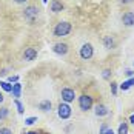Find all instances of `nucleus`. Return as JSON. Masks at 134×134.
<instances>
[{"label":"nucleus","instance_id":"9","mask_svg":"<svg viewBox=\"0 0 134 134\" xmlns=\"http://www.w3.org/2000/svg\"><path fill=\"white\" fill-rule=\"evenodd\" d=\"M122 20H123V23H125L126 26H131V25H134V14H133V13H126V14H123Z\"/></svg>","mask_w":134,"mask_h":134},{"label":"nucleus","instance_id":"4","mask_svg":"<svg viewBox=\"0 0 134 134\" xmlns=\"http://www.w3.org/2000/svg\"><path fill=\"white\" fill-rule=\"evenodd\" d=\"M74 97H76L74 90H71V88H63V90H62V100H63L65 103L72 102V100H74Z\"/></svg>","mask_w":134,"mask_h":134},{"label":"nucleus","instance_id":"26","mask_svg":"<svg viewBox=\"0 0 134 134\" xmlns=\"http://www.w3.org/2000/svg\"><path fill=\"white\" fill-rule=\"evenodd\" d=\"M122 3H131V2H133V0H120Z\"/></svg>","mask_w":134,"mask_h":134},{"label":"nucleus","instance_id":"7","mask_svg":"<svg viewBox=\"0 0 134 134\" xmlns=\"http://www.w3.org/2000/svg\"><path fill=\"white\" fill-rule=\"evenodd\" d=\"M53 51L55 54H59V55H63V54L68 53V45H65V43H57V45H54Z\"/></svg>","mask_w":134,"mask_h":134},{"label":"nucleus","instance_id":"3","mask_svg":"<svg viewBox=\"0 0 134 134\" xmlns=\"http://www.w3.org/2000/svg\"><path fill=\"white\" fill-rule=\"evenodd\" d=\"M57 109H59V117L60 119H68L71 116V108H69L68 103H60Z\"/></svg>","mask_w":134,"mask_h":134},{"label":"nucleus","instance_id":"19","mask_svg":"<svg viewBox=\"0 0 134 134\" xmlns=\"http://www.w3.org/2000/svg\"><path fill=\"white\" fill-rule=\"evenodd\" d=\"M15 107H17V111H19V114H23V105H22L19 100H15Z\"/></svg>","mask_w":134,"mask_h":134},{"label":"nucleus","instance_id":"28","mask_svg":"<svg viewBox=\"0 0 134 134\" xmlns=\"http://www.w3.org/2000/svg\"><path fill=\"white\" fill-rule=\"evenodd\" d=\"M3 99H5V97H3V96H2V93H0V103H2V102H3Z\"/></svg>","mask_w":134,"mask_h":134},{"label":"nucleus","instance_id":"20","mask_svg":"<svg viewBox=\"0 0 134 134\" xmlns=\"http://www.w3.org/2000/svg\"><path fill=\"white\" fill-rule=\"evenodd\" d=\"M37 122V117H28L26 120H25V123L26 125H32V123H36Z\"/></svg>","mask_w":134,"mask_h":134},{"label":"nucleus","instance_id":"22","mask_svg":"<svg viewBox=\"0 0 134 134\" xmlns=\"http://www.w3.org/2000/svg\"><path fill=\"white\" fill-rule=\"evenodd\" d=\"M8 80H9V83H15V82L19 80V77H17V76H9V79H8Z\"/></svg>","mask_w":134,"mask_h":134},{"label":"nucleus","instance_id":"29","mask_svg":"<svg viewBox=\"0 0 134 134\" xmlns=\"http://www.w3.org/2000/svg\"><path fill=\"white\" fill-rule=\"evenodd\" d=\"M26 134H39L37 131H29V133H26Z\"/></svg>","mask_w":134,"mask_h":134},{"label":"nucleus","instance_id":"10","mask_svg":"<svg viewBox=\"0 0 134 134\" xmlns=\"http://www.w3.org/2000/svg\"><path fill=\"white\" fill-rule=\"evenodd\" d=\"M51 11H53V13H60V11H63V5H62L59 0H53V2H51Z\"/></svg>","mask_w":134,"mask_h":134},{"label":"nucleus","instance_id":"17","mask_svg":"<svg viewBox=\"0 0 134 134\" xmlns=\"http://www.w3.org/2000/svg\"><path fill=\"white\" fill-rule=\"evenodd\" d=\"M119 134H128V125L126 123H122L119 126Z\"/></svg>","mask_w":134,"mask_h":134},{"label":"nucleus","instance_id":"8","mask_svg":"<svg viewBox=\"0 0 134 134\" xmlns=\"http://www.w3.org/2000/svg\"><path fill=\"white\" fill-rule=\"evenodd\" d=\"M36 57H37V51H36L34 48H26V49H25V60L31 62V60H34Z\"/></svg>","mask_w":134,"mask_h":134},{"label":"nucleus","instance_id":"12","mask_svg":"<svg viewBox=\"0 0 134 134\" xmlns=\"http://www.w3.org/2000/svg\"><path fill=\"white\" fill-rule=\"evenodd\" d=\"M96 114H97V116H107L108 108L105 107V105H97V107H96Z\"/></svg>","mask_w":134,"mask_h":134},{"label":"nucleus","instance_id":"16","mask_svg":"<svg viewBox=\"0 0 134 134\" xmlns=\"http://www.w3.org/2000/svg\"><path fill=\"white\" fill-rule=\"evenodd\" d=\"M0 85H2V88H3L5 91H8V93L13 91V85H11L9 82H0Z\"/></svg>","mask_w":134,"mask_h":134},{"label":"nucleus","instance_id":"11","mask_svg":"<svg viewBox=\"0 0 134 134\" xmlns=\"http://www.w3.org/2000/svg\"><path fill=\"white\" fill-rule=\"evenodd\" d=\"M20 91H22V85H20L19 82H15V83L13 85V91H11L15 99H17V97H20Z\"/></svg>","mask_w":134,"mask_h":134},{"label":"nucleus","instance_id":"21","mask_svg":"<svg viewBox=\"0 0 134 134\" xmlns=\"http://www.w3.org/2000/svg\"><path fill=\"white\" fill-rule=\"evenodd\" d=\"M0 134H11L9 128H0Z\"/></svg>","mask_w":134,"mask_h":134},{"label":"nucleus","instance_id":"14","mask_svg":"<svg viewBox=\"0 0 134 134\" xmlns=\"http://www.w3.org/2000/svg\"><path fill=\"white\" fill-rule=\"evenodd\" d=\"M103 43H105V46H107V48H113V46H114V39H113L111 36H107V37H105V40H103Z\"/></svg>","mask_w":134,"mask_h":134},{"label":"nucleus","instance_id":"31","mask_svg":"<svg viewBox=\"0 0 134 134\" xmlns=\"http://www.w3.org/2000/svg\"><path fill=\"white\" fill-rule=\"evenodd\" d=\"M42 2H43V3H46V2H48V0H42Z\"/></svg>","mask_w":134,"mask_h":134},{"label":"nucleus","instance_id":"5","mask_svg":"<svg viewBox=\"0 0 134 134\" xmlns=\"http://www.w3.org/2000/svg\"><path fill=\"white\" fill-rule=\"evenodd\" d=\"M80 55H82V59H85V60L91 59V57H93V46H91L90 43L83 45L80 48Z\"/></svg>","mask_w":134,"mask_h":134},{"label":"nucleus","instance_id":"23","mask_svg":"<svg viewBox=\"0 0 134 134\" xmlns=\"http://www.w3.org/2000/svg\"><path fill=\"white\" fill-rule=\"evenodd\" d=\"M111 90H113V94L117 93V86H116V83H111Z\"/></svg>","mask_w":134,"mask_h":134},{"label":"nucleus","instance_id":"1","mask_svg":"<svg viewBox=\"0 0 134 134\" xmlns=\"http://www.w3.org/2000/svg\"><path fill=\"white\" fill-rule=\"evenodd\" d=\"M69 32H71V23H68V22H60L54 28V36L55 37H65Z\"/></svg>","mask_w":134,"mask_h":134},{"label":"nucleus","instance_id":"2","mask_svg":"<svg viewBox=\"0 0 134 134\" xmlns=\"http://www.w3.org/2000/svg\"><path fill=\"white\" fill-rule=\"evenodd\" d=\"M79 105H80V109H83V111H88L90 108L93 107V99L90 97V96H80L79 97Z\"/></svg>","mask_w":134,"mask_h":134},{"label":"nucleus","instance_id":"18","mask_svg":"<svg viewBox=\"0 0 134 134\" xmlns=\"http://www.w3.org/2000/svg\"><path fill=\"white\" fill-rule=\"evenodd\" d=\"M8 116V108H0V120H3Z\"/></svg>","mask_w":134,"mask_h":134},{"label":"nucleus","instance_id":"6","mask_svg":"<svg viewBox=\"0 0 134 134\" xmlns=\"http://www.w3.org/2000/svg\"><path fill=\"white\" fill-rule=\"evenodd\" d=\"M34 17H37V8H34V6L26 8V9H25V19L29 20V22H32Z\"/></svg>","mask_w":134,"mask_h":134},{"label":"nucleus","instance_id":"13","mask_svg":"<svg viewBox=\"0 0 134 134\" xmlns=\"http://www.w3.org/2000/svg\"><path fill=\"white\" fill-rule=\"evenodd\" d=\"M133 85H134V77H133V79H130V80H126V82H123V83L120 85V88L123 90V91H125V90H128V88H131Z\"/></svg>","mask_w":134,"mask_h":134},{"label":"nucleus","instance_id":"27","mask_svg":"<svg viewBox=\"0 0 134 134\" xmlns=\"http://www.w3.org/2000/svg\"><path fill=\"white\" fill-rule=\"evenodd\" d=\"M105 134H114V133H113V130H109V128H108V130H107V133H105Z\"/></svg>","mask_w":134,"mask_h":134},{"label":"nucleus","instance_id":"24","mask_svg":"<svg viewBox=\"0 0 134 134\" xmlns=\"http://www.w3.org/2000/svg\"><path fill=\"white\" fill-rule=\"evenodd\" d=\"M107 130H108V126H107V125H103V126H102V130H100V134H105V133H107Z\"/></svg>","mask_w":134,"mask_h":134},{"label":"nucleus","instance_id":"25","mask_svg":"<svg viewBox=\"0 0 134 134\" xmlns=\"http://www.w3.org/2000/svg\"><path fill=\"white\" fill-rule=\"evenodd\" d=\"M14 2H15V3H25L26 0H14Z\"/></svg>","mask_w":134,"mask_h":134},{"label":"nucleus","instance_id":"15","mask_svg":"<svg viewBox=\"0 0 134 134\" xmlns=\"http://www.w3.org/2000/svg\"><path fill=\"white\" fill-rule=\"evenodd\" d=\"M40 109L42 111H49L51 109V102L49 100H43L40 103Z\"/></svg>","mask_w":134,"mask_h":134},{"label":"nucleus","instance_id":"30","mask_svg":"<svg viewBox=\"0 0 134 134\" xmlns=\"http://www.w3.org/2000/svg\"><path fill=\"white\" fill-rule=\"evenodd\" d=\"M130 120H131V122H133V123H134V114H133V116H131V117H130Z\"/></svg>","mask_w":134,"mask_h":134}]
</instances>
